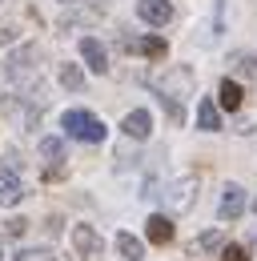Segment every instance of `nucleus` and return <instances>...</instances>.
<instances>
[{
    "mask_svg": "<svg viewBox=\"0 0 257 261\" xmlns=\"http://www.w3.org/2000/svg\"><path fill=\"white\" fill-rule=\"evenodd\" d=\"M61 125L68 137H76V141H89V145H100L105 141V125H100V117H93L89 109H68L61 117Z\"/></svg>",
    "mask_w": 257,
    "mask_h": 261,
    "instance_id": "f257e3e1",
    "label": "nucleus"
},
{
    "mask_svg": "<svg viewBox=\"0 0 257 261\" xmlns=\"http://www.w3.org/2000/svg\"><path fill=\"white\" fill-rule=\"evenodd\" d=\"M36 61H40V48H36V44H20V48L4 61V72H8L12 81H24L32 68H36Z\"/></svg>",
    "mask_w": 257,
    "mask_h": 261,
    "instance_id": "f03ea898",
    "label": "nucleus"
},
{
    "mask_svg": "<svg viewBox=\"0 0 257 261\" xmlns=\"http://www.w3.org/2000/svg\"><path fill=\"white\" fill-rule=\"evenodd\" d=\"M72 245H76V253L85 261H100L105 257V241H100V233L93 225H76L72 229Z\"/></svg>",
    "mask_w": 257,
    "mask_h": 261,
    "instance_id": "7ed1b4c3",
    "label": "nucleus"
},
{
    "mask_svg": "<svg viewBox=\"0 0 257 261\" xmlns=\"http://www.w3.org/2000/svg\"><path fill=\"white\" fill-rule=\"evenodd\" d=\"M137 16H141L145 24L161 29V24L173 20V4H169V0H137Z\"/></svg>",
    "mask_w": 257,
    "mask_h": 261,
    "instance_id": "20e7f679",
    "label": "nucleus"
},
{
    "mask_svg": "<svg viewBox=\"0 0 257 261\" xmlns=\"http://www.w3.org/2000/svg\"><path fill=\"white\" fill-rule=\"evenodd\" d=\"M81 57H85L89 72H96V76L109 72V53H105V44H100L96 36H85V40H81Z\"/></svg>",
    "mask_w": 257,
    "mask_h": 261,
    "instance_id": "39448f33",
    "label": "nucleus"
},
{
    "mask_svg": "<svg viewBox=\"0 0 257 261\" xmlns=\"http://www.w3.org/2000/svg\"><path fill=\"white\" fill-rule=\"evenodd\" d=\"M241 213H245V189H241V185H225L217 217H221V221H237Z\"/></svg>",
    "mask_w": 257,
    "mask_h": 261,
    "instance_id": "423d86ee",
    "label": "nucleus"
},
{
    "mask_svg": "<svg viewBox=\"0 0 257 261\" xmlns=\"http://www.w3.org/2000/svg\"><path fill=\"white\" fill-rule=\"evenodd\" d=\"M121 129H125V137H128V141H145V137L153 133V117H149L145 109H133L125 121H121Z\"/></svg>",
    "mask_w": 257,
    "mask_h": 261,
    "instance_id": "0eeeda50",
    "label": "nucleus"
},
{
    "mask_svg": "<svg viewBox=\"0 0 257 261\" xmlns=\"http://www.w3.org/2000/svg\"><path fill=\"white\" fill-rule=\"evenodd\" d=\"M197 129H205V133H217V129H221V109H217L209 97L197 105Z\"/></svg>",
    "mask_w": 257,
    "mask_h": 261,
    "instance_id": "6e6552de",
    "label": "nucleus"
},
{
    "mask_svg": "<svg viewBox=\"0 0 257 261\" xmlns=\"http://www.w3.org/2000/svg\"><path fill=\"white\" fill-rule=\"evenodd\" d=\"M193 189H197V181H193V177H185V181H177V185L169 189V205H173L177 213H185V209L193 205Z\"/></svg>",
    "mask_w": 257,
    "mask_h": 261,
    "instance_id": "1a4fd4ad",
    "label": "nucleus"
},
{
    "mask_svg": "<svg viewBox=\"0 0 257 261\" xmlns=\"http://www.w3.org/2000/svg\"><path fill=\"white\" fill-rule=\"evenodd\" d=\"M20 197H24V185L16 181L12 169H4V173H0V205H16Z\"/></svg>",
    "mask_w": 257,
    "mask_h": 261,
    "instance_id": "9d476101",
    "label": "nucleus"
},
{
    "mask_svg": "<svg viewBox=\"0 0 257 261\" xmlns=\"http://www.w3.org/2000/svg\"><path fill=\"white\" fill-rule=\"evenodd\" d=\"M145 233H149V241H153V245H169V241H173V221L157 213V217H149Z\"/></svg>",
    "mask_w": 257,
    "mask_h": 261,
    "instance_id": "9b49d317",
    "label": "nucleus"
},
{
    "mask_svg": "<svg viewBox=\"0 0 257 261\" xmlns=\"http://www.w3.org/2000/svg\"><path fill=\"white\" fill-rule=\"evenodd\" d=\"M128 48H137L141 57H153V61H161V57L169 53V44H165L161 36H145V40H128Z\"/></svg>",
    "mask_w": 257,
    "mask_h": 261,
    "instance_id": "f8f14e48",
    "label": "nucleus"
},
{
    "mask_svg": "<svg viewBox=\"0 0 257 261\" xmlns=\"http://www.w3.org/2000/svg\"><path fill=\"white\" fill-rule=\"evenodd\" d=\"M117 253H121L125 261H141L145 257V245H141L133 233H117Z\"/></svg>",
    "mask_w": 257,
    "mask_h": 261,
    "instance_id": "ddd939ff",
    "label": "nucleus"
},
{
    "mask_svg": "<svg viewBox=\"0 0 257 261\" xmlns=\"http://www.w3.org/2000/svg\"><path fill=\"white\" fill-rule=\"evenodd\" d=\"M57 81H61L64 89H72V93L85 89V72H81V65H61V68H57Z\"/></svg>",
    "mask_w": 257,
    "mask_h": 261,
    "instance_id": "4468645a",
    "label": "nucleus"
},
{
    "mask_svg": "<svg viewBox=\"0 0 257 261\" xmlns=\"http://www.w3.org/2000/svg\"><path fill=\"white\" fill-rule=\"evenodd\" d=\"M217 97H221V109H241V97H245V89H241L237 81H221Z\"/></svg>",
    "mask_w": 257,
    "mask_h": 261,
    "instance_id": "2eb2a0df",
    "label": "nucleus"
},
{
    "mask_svg": "<svg viewBox=\"0 0 257 261\" xmlns=\"http://www.w3.org/2000/svg\"><path fill=\"white\" fill-rule=\"evenodd\" d=\"M40 157L44 161H64V141L61 137H44L40 141Z\"/></svg>",
    "mask_w": 257,
    "mask_h": 261,
    "instance_id": "dca6fc26",
    "label": "nucleus"
},
{
    "mask_svg": "<svg viewBox=\"0 0 257 261\" xmlns=\"http://www.w3.org/2000/svg\"><path fill=\"white\" fill-rule=\"evenodd\" d=\"M233 68H241L249 81H257V53H237V57H233Z\"/></svg>",
    "mask_w": 257,
    "mask_h": 261,
    "instance_id": "f3484780",
    "label": "nucleus"
},
{
    "mask_svg": "<svg viewBox=\"0 0 257 261\" xmlns=\"http://www.w3.org/2000/svg\"><path fill=\"white\" fill-rule=\"evenodd\" d=\"M221 245H225L221 229H209V233H201V237H197V249H221Z\"/></svg>",
    "mask_w": 257,
    "mask_h": 261,
    "instance_id": "a211bd4d",
    "label": "nucleus"
},
{
    "mask_svg": "<svg viewBox=\"0 0 257 261\" xmlns=\"http://www.w3.org/2000/svg\"><path fill=\"white\" fill-rule=\"evenodd\" d=\"M12 261H57V253L53 249H20Z\"/></svg>",
    "mask_w": 257,
    "mask_h": 261,
    "instance_id": "6ab92c4d",
    "label": "nucleus"
},
{
    "mask_svg": "<svg viewBox=\"0 0 257 261\" xmlns=\"http://www.w3.org/2000/svg\"><path fill=\"white\" fill-rule=\"evenodd\" d=\"M221 261H249V253H245L241 245H225V249H221Z\"/></svg>",
    "mask_w": 257,
    "mask_h": 261,
    "instance_id": "aec40b11",
    "label": "nucleus"
},
{
    "mask_svg": "<svg viewBox=\"0 0 257 261\" xmlns=\"http://www.w3.org/2000/svg\"><path fill=\"white\" fill-rule=\"evenodd\" d=\"M24 229H29V221H24V217H12V221H8V237H20Z\"/></svg>",
    "mask_w": 257,
    "mask_h": 261,
    "instance_id": "412c9836",
    "label": "nucleus"
},
{
    "mask_svg": "<svg viewBox=\"0 0 257 261\" xmlns=\"http://www.w3.org/2000/svg\"><path fill=\"white\" fill-rule=\"evenodd\" d=\"M12 40H16V29H12V24H4V29H0V44H12Z\"/></svg>",
    "mask_w": 257,
    "mask_h": 261,
    "instance_id": "4be33fe9",
    "label": "nucleus"
},
{
    "mask_svg": "<svg viewBox=\"0 0 257 261\" xmlns=\"http://www.w3.org/2000/svg\"><path fill=\"white\" fill-rule=\"evenodd\" d=\"M61 4H81V0H61Z\"/></svg>",
    "mask_w": 257,
    "mask_h": 261,
    "instance_id": "5701e85b",
    "label": "nucleus"
},
{
    "mask_svg": "<svg viewBox=\"0 0 257 261\" xmlns=\"http://www.w3.org/2000/svg\"><path fill=\"white\" fill-rule=\"evenodd\" d=\"M0 261H4V241H0Z\"/></svg>",
    "mask_w": 257,
    "mask_h": 261,
    "instance_id": "b1692460",
    "label": "nucleus"
}]
</instances>
